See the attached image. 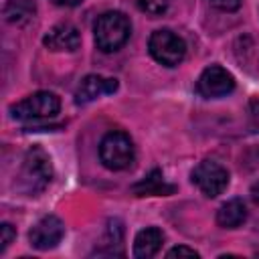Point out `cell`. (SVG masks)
I'll return each instance as SVG.
<instances>
[{
  "label": "cell",
  "instance_id": "obj_1",
  "mask_svg": "<svg viewBox=\"0 0 259 259\" xmlns=\"http://www.w3.org/2000/svg\"><path fill=\"white\" fill-rule=\"evenodd\" d=\"M51 180H53V162L49 154L40 146H32L22 158L18 170V188L28 196H36L51 184Z\"/></svg>",
  "mask_w": 259,
  "mask_h": 259
},
{
  "label": "cell",
  "instance_id": "obj_2",
  "mask_svg": "<svg viewBox=\"0 0 259 259\" xmlns=\"http://www.w3.org/2000/svg\"><path fill=\"white\" fill-rule=\"evenodd\" d=\"M93 32H95V45L99 51L115 53L127 42L132 32V22L123 12L109 10L97 18Z\"/></svg>",
  "mask_w": 259,
  "mask_h": 259
},
{
  "label": "cell",
  "instance_id": "obj_3",
  "mask_svg": "<svg viewBox=\"0 0 259 259\" xmlns=\"http://www.w3.org/2000/svg\"><path fill=\"white\" fill-rule=\"evenodd\" d=\"M99 160L107 170H125L136 160V146L125 132H107L99 142Z\"/></svg>",
  "mask_w": 259,
  "mask_h": 259
},
{
  "label": "cell",
  "instance_id": "obj_4",
  "mask_svg": "<svg viewBox=\"0 0 259 259\" xmlns=\"http://www.w3.org/2000/svg\"><path fill=\"white\" fill-rule=\"evenodd\" d=\"M61 109V99L53 91H36L10 107V115L18 121H34L55 117Z\"/></svg>",
  "mask_w": 259,
  "mask_h": 259
},
{
  "label": "cell",
  "instance_id": "obj_5",
  "mask_svg": "<svg viewBox=\"0 0 259 259\" xmlns=\"http://www.w3.org/2000/svg\"><path fill=\"white\" fill-rule=\"evenodd\" d=\"M148 51L154 57V61H158L160 65L176 67L182 63V59L186 55V42L182 36H178L170 28H160L150 34Z\"/></svg>",
  "mask_w": 259,
  "mask_h": 259
},
{
  "label": "cell",
  "instance_id": "obj_6",
  "mask_svg": "<svg viewBox=\"0 0 259 259\" xmlns=\"http://www.w3.org/2000/svg\"><path fill=\"white\" fill-rule=\"evenodd\" d=\"M190 180L192 184L208 198H214L219 194H223L229 186V170L214 162V160H202L194 166V170L190 172Z\"/></svg>",
  "mask_w": 259,
  "mask_h": 259
},
{
  "label": "cell",
  "instance_id": "obj_7",
  "mask_svg": "<svg viewBox=\"0 0 259 259\" xmlns=\"http://www.w3.org/2000/svg\"><path fill=\"white\" fill-rule=\"evenodd\" d=\"M233 89H235V77L221 65L206 67L196 81V91L206 99L225 97L233 93Z\"/></svg>",
  "mask_w": 259,
  "mask_h": 259
},
{
  "label": "cell",
  "instance_id": "obj_8",
  "mask_svg": "<svg viewBox=\"0 0 259 259\" xmlns=\"http://www.w3.org/2000/svg\"><path fill=\"white\" fill-rule=\"evenodd\" d=\"M63 235H65L63 221L55 214H47V217H42L34 223V227L28 233V241L34 249L49 251V249H55L61 243Z\"/></svg>",
  "mask_w": 259,
  "mask_h": 259
},
{
  "label": "cell",
  "instance_id": "obj_9",
  "mask_svg": "<svg viewBox=\"0 0 259 259\" xmlns=\"http://www.w3.org/2000/svg\"><path fill=\"white\" fill-rule=\"evenodd\" d=\"M117 91V79L113 77H103V75H87L81 79L77 91H75V103L85 105L95 101L101 95H109Z\"/></svg>",
  "mask_w": 259,
  "mask_h": 259
},
{
  "label": "cell",
  "instance_id": "obj_10",
  "mask_svg": "<svg viewBox=\"0 0 259 259\" xmlns=\"http://www.w3.org/2000/svg\"><path fill=\"white\" fill-rule=\"evenodd\" d=\"M42 45L49 51H67V53H71L81 45L79 28L71 22H59L53 28L47 30V34L42 38Z\"/></svg>",
  "mask_w": 259,
  "mask_h": 259
},
{
  "label": "cell",
  "instance_id": "obj_11",
  "mask_svg": "<svg viewBox=\"0 0 259 259\" xmlns=\"http://www.w3.org/2000/svg\"><path fill=\"white\" fill-rule=\"evenodd\" d=\"M164 243V233L158 227H146L142 229L134 239V257L138 259H150L154 257Z\"/></svg>",
  "mask_w": 259,
  "mask_h": 259
},
{
  "label": "cell",
  "instance_id": "obj_12",
  "mask_svg": "<svg viewBox=\"0 0 259 259\" xmlns=\"http://www.w3.org/2000/svg\"><path fill=\"white\" fill-rule=\"evenodd\" d=\"M132 190H134L136 196H168L176 188L164 180L160 170H152L148 176H144V180L134 184Z\"/></svg>",
  "mask_w": 259,
  "mask_h": 259
},
{
  "label": "cell",
  "instance_id": "obj_13",
  "mask_svg": "<svg viewBox=\"0 0 259 259\" xmlns=\"http://www.w3.org/2000/svg\"><path fill=\"white\" fill-rule=\"evenodd\" d=\"M245 221H247V206L241 198H231L217 210V223L223 229H237Z\"/></svg>",
  "mask_w": 259,
  "mask_h": 259
},
{
  "label": "cell",
  "instance_id": "obj_14",
  "mask_svg": "<svg viewBox=\"0 0 259 259\" xmlns=\"http://www.w3.org/2000/svg\"><path fill=\"white\" fill-rule=\"evenodd\" d=\"M36 14V4L34 0H8L2 8V16L6 22L22 26L26 22H30Z\"/></svg>",
  "mask_w": 259,
  "mask_h": 259
},
{
  "label": "cell",
  "instance_id": "obj_15",
  "mask_svg": "<svg viewBox=\"0 0 259 259\" xmlns=\"http://www.w3.org/2000/svg\"><path fill=\"white\" fill-rule=\"evenodd\" d=\"M138 8L150 16H162L168 10V0H138Z\"/></svg>",
  "mask_w": 259,
  "mask_h": 259
},
{
  "label": "cell",
  "instance_id": "obj_16",
  "mask_svg": "<svg viewBox=\"0 0 259 259\" xmlns=\"http://www.w3.org/2000/svg\"><path fill=\"white\" fill-rule=\"evenodd\" d=\"M14 237H16L14 227L10 223H2L0 225V253H4L8 249V245L14 241Z\"/></svg>",
  "mask_w": 259,
  "mask_h": 259
},
{
  "label": "cell",
  "instance_id": "obj_17",
  "mask_svg": "<svg viewBox=\"0 0 259 259\" xmlns=\"http://www.w3.org/2000/svg\"><path fill=\"white\" fill-rule=\"evenodd\" d=\"M210 4H212L217 10H223V12H235V10H239L241 0H210Z\"/></svg>",
  "mask_w": 259,
  "mask_h": 259
},
{
  "label": "cell",
  "instance_id": "obj_18",
  "mask_svg": "<svg viewBox=\"0 0 259 259\" xmlns=\"http://www.w3.org/2000/svg\"><path fill=\"white\" fill-rule=\"evenodd\" d=\"M166 257H198V251H194L190 247H184V245H178V247L170 249L166 253Z\"/></svg>",
  "mask_w": 259,
  "mask_h": 259
},
{
  "label": "cell",
  "instance_id": "obj_19",
  "mask_svg": "<svg viewBox=\"0 0 259 259\" xmlns=\"http://www.w3.org/2000/svg\"><path fill=\"white\" fill-rule=\"evenodd\" d=\"M249 113H251V123H253L255 132H259V99H251Z\"/></svg>",
  "mask_w": 259,
  "mask_h": 259
},
{
  "label": "cell",
  "instance_id": "obj_20",
  "mask_svg": "<svg viewBox=\"0 0 259 259\" xmlns=\"http://www.w3.org/2000/svg\"><path fill=\"white\" fill-rule=\"evenodd\" d=\"M249 194H251L253 202H255V204H259V180H257V182H253V186H251Z\"/></svg>",
  "mask_w": 259,
  "mask_h": 259
},
{
  "label": "cell",
  "instance_id": "obj_21",
  "mask_svg": "<svg viewBox=\"0 0 259 259\" xmlns=\"http://www.w3.org/2000/svg\"><path fill=\"white\" fill-rule=\"evenodd\" d=\"M55 4H59V6H67V8H71V6H79L83 0H53Z\"/></svg>",
  "mask_w": 259,
  "mask_h": 259
}]
</instances>
